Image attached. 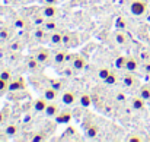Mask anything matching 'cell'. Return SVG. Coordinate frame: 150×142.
Returning a JSON list of instances; mask_svg holds the SVG:
<instances>
[{
  "mask_svg": "<svg viewBox=\"0 0 150 142\" xmlns=\"http://www.w3.org/2000/svg\"><path fill=\"white\" fill-rule=\"evenodd\" d=\"M130 12L134 16H143L147 12V1H144V0H133L130 3Z\"/></svg>",
  "mask_w": 150,
  "mask_h": 142,
  "instance_id": "cell-1",
  "label": "cell"
},
{
  "mask_svg": "<svg viewBox=\"0 0 150 142\" xmlns=\"http://www.w3.org/2000/svg\"><path fill=\"white\" fill-rule=\"evenodd\" d=\"M122 84L127 88H136V87H139V79L134 75V72H127L122 76Z\"/></svg>",
  "mask_w": 150,
  "mask_h": 142,
  "instance_id": "cell-2",
  "label": "cell"
},
{
  "mask_svg": "<svg viewBox=\"0 0 150 142\" xmlns=\"http://www.w3.org/2000/svg\"><path fill=\"white\" fill-rule=\"evenodd\" d=\"M34 57L41 63V65H47L48 62H50V50H47V48H38L37 51H35V54H34Z\"/></svg>",
  "mask_w": 150,
  "mask_h": 142,
  "instance_id": "cell-3",
  "label": "cell"
},
{
  "mask_svg": "<svg viewBox=\"0 0 150 142\" xmlns=\"http://www.w3.org/2000/svg\"><path fill=\"white\" fill-rule=\"evenodd\" d=\"M130 104H131V108L136 110V111H140V110H144L146 108V100L140 95H136L130 100Z\"/></svg>",
  "mask_w": 150,
  "mask_h": 142,
  "instance_id": "cell-4",
  "label": "cell"
},
{
  "mask_svg": "<svg viewBox=\"0 0 150 142\" xmlns=\"http://www.w3.org/2000/svg\"><path fill=\"white\" fill-rule=\"evenodd\" d=\"M77 100H79L77 95L74 94L73 91H64L63 95H61V103L66 104V105H73Z\"/></svg>",
  "mask_w": 150,
  "mask_h": 142,
  "instance_id": "cell-5",
  "label": "cell"
},
{
  "mask_svg": "<svg viewBox=\"0 0 150 142\" xmlns=\"http://www.w3.org/2000/svg\"><path fill=\"white\" fill-rule=\"evenodd\" d=\"M48 103H50V101H48L47 98L41 97V98H37V100H34V104H32V107H34V110H35V111L41 113V111H45V108H47Z\"/></svg>",
  "mask_w": 150,
  "mask_h": 142,
  "instance_id": "cell-6",
  "label": "cell"
},
{
  "mask_svg": "<svg viewBox=\"0 0 150 142\" xmlns=\"http://www.w3.org/2000/svg\"><path fill=\"white\" fill-rule=\"evenodd\" d=\"M57 13H58V9L55 7V4H47V6H44V9H42V15H44V18H47V19H54V18L57 16Z\"/></svg>",
  "mask_w": 150,
  "mask_h": 142,
  "instance_id": "cell-7",
  "label": "cell"
},
{
  "mask_svg": "<svg viewBox=\"0 0 150 142\" xmlns=\"http://www.w3.org/2000/svg\"><path fill=\"white\" fill-rule=\"evenodd\" d=\"M71 65H73V67L76 70H82V69L86 67V59L83 56H80V54H76L73 57V60H71Z\"/></svg>",
  "mask_w": 150,
  "mask_h": 142,
  "instance_id": "cell-8",
  "label": "cell"
},
{
  "mask_svg": "<svg viewBox=\"0 0 150 142\" xmlns=\"http://www.w3.org/2000/svg\"><path fill=\"white\" fill-rule=\"evenodd\" d=\"M48 117H55L58 113H60V107L54 103V101H50L48 103V105H47V108H45V111H44Z\"/></svg>",
  "mask_w": 150,
  "mask_h": 142,
  "instance_id": "cell-9",
  "label": "cell"
},
{
  "mask_svg": "<svg viewBox=\"0 0 150 142\" xmlns=\"http://www.w3.org/2000/svg\"><path fill=\"white\" fill-rule=\"evenodd\" d=\"M139 69V60L136 57H127V63H125V70L127 72H136Z\"/></svg>",
  "mask_w": 150,
  "mask_h": 142,
  "instance_id": "cell-10",
  "label": "cell"
},
{
  "mask_svg": "<svg viewBox=\"0 0 150 142\" xmlns=\"http://www.w3.org/2000/svg\"><path fill=\"white\" fill-rule=\"evenodd\" d=\"M50 43L51 46H61L63 44V32L60 31H52V34L50 35Z\"/></svg>",
  "mask_w": 150,
  "mask_h": 142,
  "instance_id": "cell-11",
  "label": "cell"
},
{
  "mask_svg": "<svg viewBox=\"0 0 150 142\" xmlns=\"http://www.w3.org/2000/svg\"><path fill=\"white\" fill-rule=\"evenodd\" d=\"M18 132H19V126H18V123H9V125L6 126V129H4V135L9 136V138L16 136Z\"/></svg>",
  "mask_w": 150,
  "mask_h": 142,
  "instance_id": "cell-12",
  "label": "cell"
},
{
  "mask_svg": "<svg viewBox=\"0 0 150 142\" xmlns=\"http://www.w3.org/2000/svg\"><path fill=\"white\" fill-rule=\"evenodd\" d=\"M67 62V53L64 50H58L54 53V63L55 65H63Z\"/></svg>",
  "mask_w": 150,
  "mask_h": 142,
  "instance_id": "cell-13",
  "label": "cell"
},
{
  "mask_svg": "<svg viewBox=\"0 0 150 142\" xmlns=\"http://www.w3.org/2000/svg\"><path fill=\"white\" fill-rule=\"evenodd\" d=\"M85 132H86V135H88L89 138H96L98 133H99V128H98V125L93 122V123H91L89 126L85 128Z\"/></svg>",
  "mask_w": 150,
  "mask_h": 142,
  "instance_id": "cell-14",
  "label": "cell"
},
{
  "mask_svg": "<svg viewBox=\"0 0 150 142\" xmlns=\"http://www.w3.org/2000/svg\"><path fill=\"white\" fill-rule=\"evenodd\" d=\"M42 97L47 98L48 101H54V100L57 98V90H55L54 87H47V88L44 90V93H42Z\"/></svg>",
  "mask_w": 150,
  "mask_h": 142,
  "instance_id": "cell-15",
  "label": "cell"
},
{
  "mask_svg": "<svg viewBox=\"0 0 150 142\" xmlns=\"http://www.w3.org/2000/svg\"><path fill=\"white\" fill-rule=\"evenodd\" d=\"M74 38H76V35H73L71 32H63V44L66 47H70V46L76 44Z\"/></svg>",
  "mask_w": 150,
  "mask_h": 142,
  "instance_id": "cell-16",
  "label": "cell"
},
{
  "mask_svg": "<svg viewBox=\"0 0 150 142\" xmlns=\"http://www.w3.org/2000/svg\"><path fill=\"white\" fill-rule=\"evenodd\" d=\"M26 66H28V69L31 70V72H37L38 69H40V66H41V63L32 56V57H29L28 60H26Z\"/></svg>",
  "mask_w": 150,
  "mask_h": 142,
  "instance_id": "cell-17",
  "label": "cell"
},
{
  "mask_svg": "<svg viewBox=\"0 0 150 142\" xmlns=\"http://www.w3.org/2000/svg\"><path fill=\"white\" fill-rule=\"evenodd\" d=\"M23 88V81L22 79H12L9 82V91H19Z\"/></svg>",
  "mask_w": 150,
  "mask_h": 142,
  "instance_id": "cell-18",
  "label": "cell"
},
{
  "mask_svg": "<svg viewBox=\"0 0 150 142\" xmlns=\"http://www.w3.org/2000/svg\"><path fill=\"white\" fill-rule=\"evenodd\" d=\"M70 113L69 111H60L57 116H55V120H57V123H67L69 120H70Z\"/></svg>",
  "mask_w": 150,
  "mask_h": 142,
  "instance_id": "cell-19",
  "label": "cell"
},
{
  "mask_svg": "<svg viewBox=\"0 0 150 142\" xmlns=\"http://www.w3.org/2000/svg\"><path fill=\"white\" fill-rule=\"evenodd\" d=\"M79 103H80L82 107H89L93 103V100H92V97L89 94H82L79 97Z\"/></svg>",
  "mask_w": 150,
  "mask_h": 142,
  "instance_id": "cell-20",
  "label": "cell"
},
{
  "mask_svg": "<svg viewBox=\"0 0 150 142\" xmlns=\"http://www.w3.org/2000/svg\"><path fill=\"white\" fill-rule=\"evenodd\" d=\"M12 35V31L7 28V27H3L0 28V41H7Z\"/></svg>",
  "mask_w": 150,
  "mask_h": 142,
  "instance_id": "cell-21",
  "label": "cell"
},
{
  "mask_svg": "<svg viewBox=\"0 0 150 142\" xmlns=\"http://www.w3.org/2000/svg\"><path fill=\"white\" fill-rule=\"evenodd\" d=\"M139 95H140V97H143L146 101H149L150 100V87L149 85H143V87H140V90H139Z\"/></svg>",
  "mask_w": 150,
  "mask_h": 142,
  "instance_id": "cell-22",
  "label": "cell"
},
{
  "mask_svg": "<svg viewBox=\"0 0 150 142\" xmlns=\"http://www.w3.org/2000/svg\"><path fill=\"white\" fill-rule=\"evenodd\" d=\"M125 63H127V57L120 56L115 59V67L117 69H125Z\"/></svg>",
  "mask_w": 150,
  "mask_h": 142,
  "instance_id": "cell-23",
  "label": "cell"
},
{
  "mask_svg": "<svg viewBox=\"0 0 150 142\" xmlns=\"http://www.w3.org/2000/svg\"><path fill=\"white\" fill-rule=\"evenodd\" d=\"M109 73H111V70L108 67H100L99 70H98V76H99V79H102V81H105L109 76Z\"/></svg>",
  "mask_w": 150,
  "mask_h": 142,
  "instance_id": "cell-24",
  "label": "cell"
},
{
  "mask_svg": "<svg viewBox=\"0 0 150 142\" xmlns=\"http://www.w3.org/2000/svg\"><path fill=\"white\" fill-rule=\"evenodd\" d=\"M44 28H45L47 31H55V29H57V24H55L52 19H47V21L44 22Z\"/></svg>",
  "mask_w": 150,
  "mask_h": 142,
  "instance_id": "cell-25",
  "label": "cell"
},
{
  "mask_svg": "<svg viewBox=\"0 0 150 142\" xmlns=\"http://www.w3.org/2000/svg\"><path fill=\"white\" fill-rule=\"evenodd\" d=\"M117 81H118V78H117V73H114V72H111L109 73V76L103 81L105 84H108V85H115L117 84Z\"/></svg>",
  "mask_w": 150,
  "mask_h": 142,
  "instance_id": "cell-26",
  "label": "cell"
},
{
  "mask_svg": "<svg viewBox=\"0 0 150 142\" xmlns=\"http://www.w3.org/2000/svg\"><path fill=\"white\" fill-rule=\"evenodd\" d=\"M0 78L4 79V81H7V82H10V81H12V72L7 70V69H6V70H1V72H0Z\"/></svg>",
  "mask_w": 150,
  "mask_h": 142,
  "instance_id": "cell-27",
  "label": "cell"
},
{
  "mask_svg": "<svg viewBox=\"0 0 150 142\" xmlns=\"http://www.w3.org/2000/svg\"><path fill=\"white\" fill-rule=\"evenodd\" d=\"M115 41L118 43V44H125V41H127V38H125V35L122 34V32H117L115 34Z\"/></svg>",
  "mask_w": 150,
  "mask_h": 142,
  "instance_id": "cell-28",
  "label": "cell"
},
{
  "mask_svg": "<svg viewBox=\"0 0 150 142\" xmlns=\"http://www.w3.org/2000/svg\"><path fill=\"white\" fill-rule=\"evenodd\" d=\"M7 117H9V108H3V110H0V123L6 122Z\"/></svg>",
  "mask_w": 150,
  "mask_h": 142,
  "instance_id": "cell-29",
  "label": "cell"
},
{
  "mask_svg": "<svg viewBox=\"0 0 150 142\" xmlns=\"http://www.w3.org/2000/svg\"><path fill=\"white\" fill-rule=\"evenodd\" d=\"M4 91H9V82L0 78V94L4 93Z\"/></svg>",
  "mask_w": 150,
  "mask_h": 142,
  "instance_id": "cell-30",
  "label": "cell"
},
{
  "mask_svg": "<svg viewBox=\"0 0 150 142\" xmlns=\"http://www.w3.org/2000/svg\"><path fill=\"white\" fill-rule=\"evenodd\" d=\"M45 139V135L42 133V132H38V133H35V136L32 138V141L37 142V141H44Z\"/></svg>",
  "mask_w": 150,
  "mask_h": 142,
  "instance_id": "cell-31",
  "label": "cell"
},
{
  "mask_svg": "<svg viewBox=\"0 0 150 142\" xmlns=\"http://www.w3.org/2000/svg\"><path fill=\"white\" fill-rule=\"evenodd\" d=\"M44 31H45V28L42 29V28H38L37 31H35V37L38 38V40H42L44 38Z\"/></svg>",
  "mask_w": 150,
  "mask_h": 142,
  "instance_id": "cell-32",
  "label": "cell"
},
{
  "mask_svg": "<svg viewBox=\"0 0 150 142\" xmlns=\"http://www.w3.org/2000/svg\"><path fill=\"white\" fill-rule=\"evenodd\" d=\"M115 100H117L118 103H124V101H125V95H124V93H117V94H115Z\"/></svg>",
  "mask_w": 150,
  "mask_h": 142,
  "instance_id": "cell-33",
  "label": "cell"
},
{
  "mask_svg": "<svg viewBox=\"0 0 150 142\" xmlns=\"http://www.w3.org/2000/svg\"><path fill=\"white\" fill-rule=\"evenodd\" d=\"M23 27H25V22H23L21 18H18L16 22H15V28H19V29H21V28H23Z\"/></svg>",
  "mask_w": 150,
  "mask_h": 142,
  "instance_id": "cell-34",
  "label": "cell"
},
{
  "mask_svg": "<svg viewBox=\"0 0 150 142\" xmlns=\"http://www.w3.org/2000/svg\"><path fill=\"white\" fill-rule=\"evenodd\" d=\"M143 67H144V72H146V73H150V62H146V63L143 65Z\"/></svg>",
  "mask_w": 150,
  "mask_h": 142,
  "instance_id": "cell-35",
  "label": "cell"
},
{
  "mask_svg": "<svg viewBox=\"0 0 150 142\" xmlns=\"http://www.w3.org/2000/svg\"><path fill=\"white\" fill-rule=\"evenodd\" d=\"M128 141H133V142L142 141V138H139V136H130V138H128Z\"/></svg>",
  "mask_w": 150,
  "mask_h": 142,
  "instance_id": "cell-36",
  "label": "cell"
},
{
  "mask_svg": "<svg viewBox=\"0 0 150 142\" xmlns=\"http://www.w3.org/2000/svg\"><path fill=\"white\" fill-rule=\"evenodd\" d=\"M44 1H45L47 4H55V3H57L58 0H44Z\"/></svg>",
  "mask_w": 150,
  "mask_h": 142,
  "instance_id": "cell-37",
  "label": "cell"
},
{
  "mask_svg": "<svg viewBox=\"0 0 150 142\" xmlns=\"http://www.w3.org/2000/svg\"><path fill=\"white\" fill-rule=\"evenodd\" d=\"M80 1H83V0H71L73 4H77V3H80Z\"/></svg>",
  "mask_w": 150,
  "mask_h": 142,
  "instance_id": "cell-38",
  "label": "cell"
},
{
  "mask_svg": "<svg viewBox=\"0 0 150 142\" xmlns=\"http://www.w3.org/2000/svg\"><path fill=\"white\" fill-rule=\"evenodd\" d=\"M58 1H64V0H58Z\"/></svg>",
  "mask_w": 150,
  "mask_h": 142,
  "instance_id": "cell-39",
  "label": "cell"
},
{
  "mask_svg": "<svg viewBox=\"0 0 150 142\" xmlns=\"http://www.w3.org/2000/svg\"><path fill=\"white\" fill-rule=\"evenodd\" d=\"M0 135H1V133H0Z\"/></svg>",
  "mask_w": 150,
  "mask_h": 142,
  "instance_id": "cell-40",
  "label": "cell"
},
{
  "mask_svg": "<svg viewBox=\"0 0 150 142\" xmlns=\"http://www.w3.org/2000/svg\"><path fill=\"white\" fill-rule=\"evenodd\" d=\"M42 1H44V0H42Z\"/></svg>",
  "mask_w": 150,
  "mask_h": 142,
  "instance_id": "cell-41",
  "label": "cell"
},
{
  "mask_svg": "<svg viewBox=\"0 0 150 142\" xmlns=\"http://www.w3.org/2000/svg\"><path fill=\"white\" fill-rule=\"evenodd\" d=\"M29 1H31V0H29Z\"/></svg>",
  "mask_w": 150,
  "mask_h": 142,
  "instance_id": "cell-42",
  "label": "cell"
}]
</instances>
